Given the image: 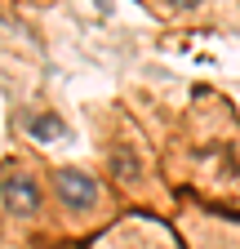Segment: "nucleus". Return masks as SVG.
<instances>
[{
    "mask_svg": "<svg viewBox=\"0 0 240 249\" xmlns=\"http://www.w3.org/2000/svg\"><path fill=\"white\" fill-rule=\"evenodd\" d=\"M116 169H120V178H134V174H138V169H134V160H129L125 151H116Z\"/></svg>",
    "mask_w": 240,
    "mask_h": 249,
    "instance_id": "obj_4",
    "label": "nucleus"
},
{
    "mask_svg": "<svg viewBox=\"0 0 240 249\" xmlns=\"http://www.w3.org/2000/svg\"><path fill=\"white\" fill-rule=\"evenodd\" d=\"M0 196H5V205L18 218H32L40 209V187H36V178H27V174H14L5 187H0Z\"/></svg>",
    "mask_w": 240,
    "mask_h": 249,
    "instance_id": "obj_2",
    "label": "nucleus"
},
{
    "mask_svg": "<svg viewBox=\"0 0 240 249\" xmlns=\"http://www.w3.org/2000/svg\"><path fill=\"white\" fill-rule=\"evenodd\" d=\"M53 187H58V200H63L67 209H76V213L98 205V182L89 178V174H80V169H63Z\"/></svg>",
    "mask_w": 240,
    "mask_h": 249,
    "instance_id": "obj_1",
    "label": "nucleus"
},
{
    "mask_svg": "<svg viewBox=\"0 0 240 249\" xmlns=\"http://www.w3.org/2000/svg\"><path fill=\"white\" fill-rule=\"evenodd\" d=\"M27 134H32V138H58V134H63V120H58V116H32V120H27Z\"/></svg>",
    "mask_w": 240,
    "mask_h": 249,
    "instance_id": "obj_3",
    "label": "nucleus"
},
{
    "mask_svg": "<svg viewBox=\"0 0 240 249\" xmlns=\"http://www.w3.org/2000/svg\"><path fill=\"white\" fill-rule=\"evenodd\" d=\"M169 5H173V9H196L200 0H169Z\"/></svg>",
    "mask_w": 240,
    "mask_h": 249,
    "instance_id": "obj_5",
    "label": "nucleus"
}]
</instances>
